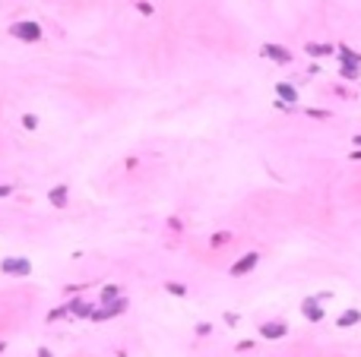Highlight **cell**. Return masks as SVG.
<instances>
[{"mask_svg":"<svg viewBox=\"0 0 361 357\" xmlns=\"http://www.w3.org/2000/svg\"><path fill=\"white\" fill-rule=\"evenodd\" d=\"M10 32L16 35V38H23V41H38L42 38V26L38 23H16Z\"/></svg>","mask_w":361,"mask_h":357,"instance_id":"6da1fadb","label":"cell"},{"mask_svg":"<svg viewBox=\"0 0 361 357\" xmlns=\"http://www.w3.org/2000/svg\"><path fill=\"white\" fill-rule=\"evenodd\" d=\"M0 269H4L7 275H29V272H32L29 259H23V256H10V259H4V262H0Z\"/></svg>","mask_w":361,"mask_h":357,"instance_id":"7a4b0ae2","label":"cell"},{"mask_svg":"<svg viewBox=\"0 0 361 357\" xmlns=\"http://www.w3.org/2000/svg\"><path fill=\"white\" fill-rule=\"evenodd\" d=\"M257 259H260L257 253H247V256H244L241 262H235V269H232V272H235V275H244V272H251V269L257 266Z\"/></svg>","mask_w":361,"mask_h":357,"instance_id":"3957f363","label":"cell"},{"mask_svg":"<svg viewBox=\"0 0 361 357\" xmlns=\"http://www.w3.org/2000/svg\"><path fill=\"white\" fill-rule=\"evenodd\" d=\"M48 199H51V205H57V209H64V205H67V186H54Z\"/></svg>","mask_w":361,"mask_h":357,"instance_id":"277c9868","label":"cell"},{"mask_svg":"<svg viewBox=\"0 0 361 357\" xmlns=\"http://www.w3.org/2000/svg\"><path fill=\"white\" fill-rule=\"evenodd\" d=\"M260 335H266V338H282V335H285V326H282V323H266V326L260 329Z\"/></svg>","mask_w":361,"mask_h":357,"instance_id":"5b68a950","label":"cell"},{"mask_svg":"<svg viewBox=\"0 0 361 357\" xmlns=\"http://www.w3.org/2000/svg\"><path fill=\"white\" fill-rule=\"evenodd\" d=\"M263 54H270V57H273V60H279V64L289 60V51H282V48H276V45H266V48H263Z\"/></svg>","mask_w":361,"mask_h":357,"instance_id":"8992f818","label":"cell"},{"mask_svg":"<svg viewBox=\"0 0 361 357\" xmlns=\"http://www.w3.org/2000/svg\"><path fill=\"white\" fill-rule=\"evenodd\" d=\"M304 316H308V319H320V316H323L320 304H314V300H304Z\"/></svg>","mask_w":361,"mask_h":357,"instance_id":"52a82bcc","label":"cell"},{"mask_svg":"<svg viewBox=\"0 0 361 357\" xmlns=\"http://www.w3.org/2000/svg\"><path fill=\"white\" fill-rule=\"evenodd\" d=\"M358 323V310H349L346 316H339V326H355Z\"/></svg>","mask_w":361,"mask_h":357,"instance_id":"ba28073f","label":"cell"},{"mask_svg":"<svg viewBox=\"0 0 361 357\" xmlns=\"http://www.w3.org/2000/svg\"><path fill=\"white\" fill-rule=\"evenodd\" d=\"M279 92H282V98H292V101H295V89H289V86H282Z\"/></svg>","mask_w":361,"mask_h":357,"instance_id":"9c48e42d","label":"cell"},{"mask_svg":"<svg viewBox=\"0 0 361 357\" xmlns=\"http://www.w3.org/2000/svg\"><path fill=\"white\" fill-rule=\"evenodd\" d=\"M23 123H26V127H29V130H35V127H38V120H35V117H32V114H29V117H23Z\"/></svg>","mask_w":361,"mask_h":357,"instance_id":"30bf717a","label":"cell"},{"mask_svg":"<svg viewBox=\"0 0 361 357\" xmlns=\"http://www.w3.org/2000/svg\"><path fill=\"white\" fill-rule=\"evenodd\" d=\"M105 300H111V297H118V288H105V294H102Z\"/></svg>","mask_w":361,"mask_h":357,"instance_id":"8fae6325","label":"cell"},{"mask_svg":"<svg viewBox=\"0 0 361 357\" xmlns=\"http://www.w3.org/2000/svg\"><path fill=\"white\" fill-rule=\"evenodd\" d=\"M7 193H13V186H0V196H7Z\"/></svg>","mask_w":361,"mask_h":357,"instance_id":"7c38bea8","label":"cell"},{"mask_svg":"<svg viewBox=\"0 0 361 357\" xmlns=\"http://www.w3.org/2000/svg\"><path fill=\"white\" fill-rule=\"evenodd\" d=\"M352 158H361V152H355V155H352Z\"/></svg>","mask_w":361,"mask_h":357,"instance_id":"4fadbf2b","label":"cell"},{"mask_svg":"<svg viewBox=\"0 0 361 357\" xmlns=\"http://www.w3.org/2000/svg\"><path fill=\"white\" fill-rule=\"evenodd\" d=\"M355 142H358V145H361V136H358V139H355Z\"/></svg>","mask_w":361,"mask_h":357,"instance_id":"5bb4252c","label":"cell"},{"mask_svg":"<svg viewBox=\"0 0 361 357\" xmlns=\"http://www.w3.org/2000/svg\"><path fill=\"white\" fill-rule=\"evenodd\" d=\"M0 351H4V345H0Z\"/></svg>","mask_w":361,"mask_h":357,"instance_id":"9a60e30c","label":"cell"}]
</instances>
